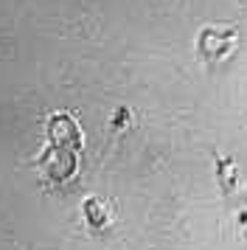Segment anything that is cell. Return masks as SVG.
Segmentation results:
<instances>
[{
	"label": "cell",
	"mask_w": 247,
	"mask_h": 250,
	"mask_svg": "<svg viewBox=\"0 0 247 250\" xmlns=\"http://www.w3.org/2000/svg\"><path fill=\"white\" fill-rule=\"evenodd\" d=\"M51 132L56 135V141H67L70 135H79V132H76V126L70 124L67 118H56L54 126H51Z\"/></svg>",
	"instance_id": "2"
},
{
	"label": "cell",
	"mask_w": 247,
	"mask_h": 250,
	"mask_svg": "<svg viewBox=\"0 0 247 250\" xmlns=\"http://www.w3.org/2000/svg\"><path fill=\"white\" fill-rule=\"evenodd\" d=\"M84 211H87V219L93 222V225H104V222H107L104 205H101V200H96V197H90L87 203H84Z\"/></svg>",
	"instance_id": "1"
}]
</instances>
